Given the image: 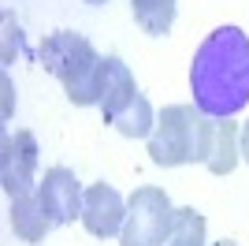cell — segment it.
<instances>
[{
	"mask_svg": "<svg viewBox=\"0 0 249 246\" xmlns=\"http://www.w3.org/2000/svg\"><path fill=\"white\" fill-rule=\"evenodd\" d=\"M190 93L212 120H231L249 104V38L242 26L205 34L190 60Z\"/></svg>",
	"mask_w": 249,
	"mask_h": 246,
	"instance_id": "1",
	"label": "cell"
},
{
	"mask_svg": "<svg viewBox=\"0 0 249 246\" xmlns=\"http://www.w3.org/2000/svg\"><path fill=\"white\" fill-rule=\"evenodd\" d=\"M41 63L45 71L56 75L67 93V101L78 104V108H89V104H101L104 97V67H108V56H97V49L89 45V38L74 30H56L41 41Z\"/></svg>",
	"mask_w": 249,
	"mask_h": 246,
	"instance_id": "2",
	"label": "cell"
},
{
	"mask_svg": "<svg viewBox=\"0 0 249 246\" xmlns=\"http://www.w3.org/2000/svg\"><path fill=\"white\" fill-rule=\"evenodd\" d=\"M208 138H212V116H205L197 104H167L149 134V157L160 168L205 164Z\"/></svg>",
	"mask_w": 249,
	"mask_h": 246,
	"instance_id": "3",
	"label": "cell"
},
{
	"mask_svg": "<svg viewBox=\"0 0 249 246\" xmlns=\"http://www.w3.org/2000/svg\"><path fill=\"white\" fill-rule=\"evenodd\" d=\"M126 205L130 209H126L119 246H167L171 224H175V205L164 186H138Z\"/></svg>",
	"mask_w": 249,
	"mask_h": 246,
	"instance_id": "4",
	"label": "cell"
},
{
	"mask_svg": "<svg viewBox=\"0 0 249 246\" xmlns=\"http://www.w3.org/2000/svg\"><path fill=\"white\" fill-rule=\"evenodd\" d=\"M37 175V138L30 131L4 134L0 142V186L8 198L30 194Z\"/></svg>",
	"mask_w": 249,
	"mask_h": 246,
	"instance_id": "5",
	"label": "cell"
},
{
	"mask_svg": "<svg viewBox=\"0 0 249 246\" xmlns=\"http://www.w3.org/2000/svg\"><path fill=\"white\" fill-rule=\"evenodd\" d=\"M37 198H41L45 213H49V220H52L56 227L82 220L86 190H82V183H78V175H74L71 168H63V164L49 168V172H45V179L37 183Z\"/></svg>",
	"mask_w": 249,
	"mask_h": 246,
	"instance_id": "6",
	"label": "cell"
},
{
	"mask_svg": "<svg viewBox=\"0 0 249 246\" xmlns=\"http://www.w3.org/2000/svg\"><path fill=\"white\" fill-rule=\"evenodd\" d=\"M126 209L130 205L123 202V194L108 183H93L86 186V202H82V224L89 235L97 239H112V235H123V224H126Z\"/></svg>",
	"mask_w": 249,
	"mask_h": 246,
	"instance_id": "7",
	"label": "cell"
},
{
	"mask_svg": "<svg viewBox=\"0 0 249 246\" xmlns=\"http://www.w3.org/2000/svg\"><path fill=\"white\" fill-rule=\"evenodd\" d=\"M242 161V131L234 120H212V138H208L205 168L212 175H231Z\"/></svg>",
	"mask_w": 249,
	"mask_h": 246,
	"instance_id": "8",
	"label": "cell"
},
{
	"mask_svg": "<svg viewBox=\"0 0 249 246\" xmlns=\"http://www.w3.org/2000/svg\"><path fill=\"white\" fill-rule=\"evenodd\" d=\"M49 227H56V224L49 220L37 190L11 198V231H15L22 243H41V239L49 235Z\"/></svg>",
	"mask_w": 249,
	"mask_h": 246,
	"instance_id": "9",
	"label": "cell"
},
{
	"mask_svg": "<svg viewBox=\"0 0 249 246\" xmlns=\"http://www.w3.org/2000/svg\"><path fill=\"white\" fill-rule=\"evenodd\" d=\"M108 67H104V97H101V112H104V123H112L115 112L123 108L130 97L138 93L134 86V75H130V67H126L119 56H108Z\"/></svg>",
	"mask_w": 249,
	"mask_h": 246,
	"instance_id": "10",
	"label": "cell"
},
{
	"mask_svg": "<svg viewBox=\"0 0 249 246\" xmlns=\"http://www.w3.org/2000/svg\"><path fill=\"white\" fill-rule=\"evenodd\" d=\"M112 127L123 134V138H149V134H153V127H156L153 104H149L142 93H134V97H130L119 112H115Z\"/></svg>",
	"mask_w": 249,
	"mask_h": 246,
	"instance_id": "11",
	"label": "cell"
},
{
	"mask_svg": "<svg viewBox=\"0 0 249 246\" xmlns=\"http://www.w3.org/2000/svg\"><path fill=\"white\" fill-rule=\"evenodd\" d=\"M130 8H134V22L142 26V34H149V38L171 34L175 0H130Z\"/></svg>",
	"mask_w": 249,
	"mask_h": 246,
	"instance_id": "12",
	"label": "cell"
},
{
	"mask_svg": "<svg viewBox=\"0 0 249 246\" xmlns=\"http://www.w3.org/2000/svg\"><path fill=\"white\" fill-rule=\"evenodd\" d=\"M167 246H208L205 243V216H201L194 205L175 209V224H171Z\"/></svg>",
	"mask_w": 249,
	"mask_h": 246,
	"instance_id": "13",
	"label": "cell"
},
{
	"mask_svg": "<svg viewBox=\"0 0 249 246\" xmlns=\"http://www.w3.org/2000/svg\"><path fill=\"white\" fill-rule=\"evenodd\" d=\"M11 41H15V45H19V22L11 19V15H4V63L11 60Z\"/></svg>",
	"mask_w": 249,
	"mask_h": 246,
	"instance_id": "14",
	"label": "cell"
},
{
	"mask_svg": "<svg viewBox=\"0 0 249 246\" xmlns=\"http://www.w3.org/2000/svg\"><path fill=\"white\" fill-rule=\"evenodd\" d=\"M0 90H4V120H8L11 108H15V97H11V79H8V75H0Z\"/></svg>",
	"mask_w": 249,
	"mask_h": 246,
	"instance_id": "15",
	"label": "cell"
},
{
	"mask_svg": "<svg viewBox=\"0 0 249 246\" xmlns=\"http://www.w3.org/2000/svg\"><path fill=\"white\" fill-rule=\"evenodd\" d=\"M242 161L249 164V120L242 123Z\"/></svg>",
	"mask_w": 249,
	"mask_h": 246,
	"instance_id": "16",
	"label": "cell"
},
{
	"mask_svg": "<svg viewBox=\"0 0 249 246\" xmlns=\"http://www.w3.org/2000/svg\"><path fill=\"white\" fill-rule=\"evenodd\" d=\"M212 246H238L234 239H219V243H212Z\"/></svg>",
	"mask_w": 249,
	"mask_h": 246,
	"instance_id": "17",
	"label": "cell"
},
{
	"mask_svg": "<svg viewBox=\"0 0 249 246\" xmlns=\"http://www.w3.org/2000/svg\"><path fill=\"white\" fill-rule=\"evenodd\" d=\"M86 4H108V0H86Z\"/></svg>",
	"mask_w": 249,
	"mask_h": 246,
	"instance_id": "18",
	"label": "cell"
}]
</instances>
